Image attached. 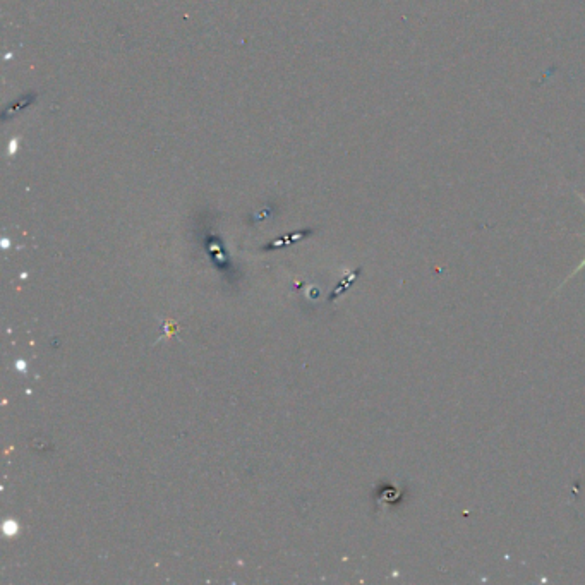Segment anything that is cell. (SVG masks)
<instances>
[{"label":"cell","mask_w":585,"mask_h":585,"mask_svg":"<svg viewBox=\"0 0 585 585\" xmlns=\"http://www.w3.org/2000/svg\"><path fill=\"white\" fill-rule=\"evenodd\" d=\"M18 369H21V371H23V369H25V362H18Z\"/></svg>","instance_id":"cell-2"},{"label":"cell","mask_w":585,"mask_h":585,"mask_svg":"<svg viewBox=\"0 0 585 585\" xmlns=\"http://www.w3.org/2000/svg\"><path fill=\"white\" fill-rule=\"evenodd\" d=\"M577 196H579L580 200H582V203H584V205H585L584 196H582V194H580V193H577ZM584 266H585V258H584V261H582V263H580V265L577 266V270H575V272L572 273V277H573V275H575V273H579L580 270H582V268H584Z\"/></svg>","instance_id":"cell-1"}]
</instances>
